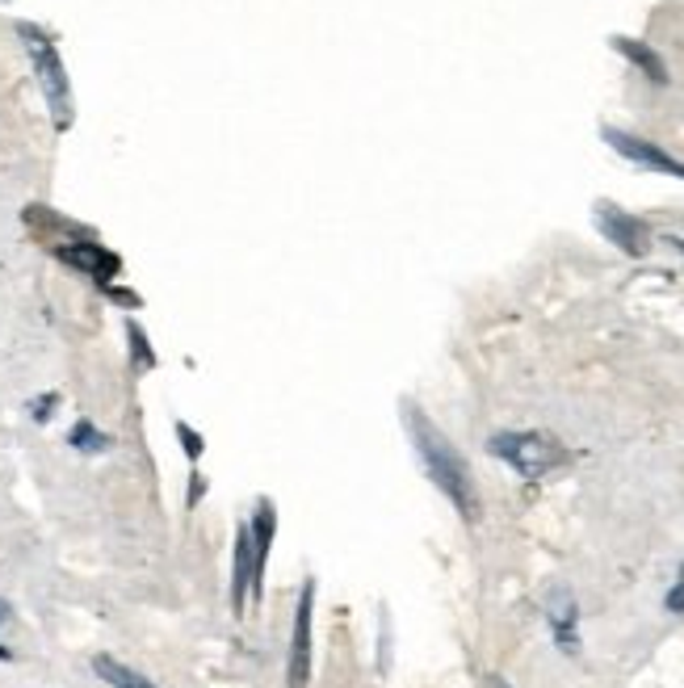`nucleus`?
Masks as SVG:
<instances>
[{
    "instance_id": "nucleus-5",
    "label": "nucleus",
    "mask_w": 684,
    "mask_h": 688,
    "mask_svg": "<svg viewBox=\"0 0 684 688\" xmlns=\"http://www.w3.org/2000/svg\"><path fill=\"white\" fill-rule=\"evenodd\" d=\"M601 135H605V143L614 147L621 160L647 168V172H663V177H676V181H684V160L668 156L660 143L642 139V135H630V131H617V126H605Z\"/></svg>"
},
{
    "instance_id": "nucleus-6",
    "label": "nucleus",
    "mask_w": 684,
    "mask_h": 688,
    "mask_svg": "<svg viewBox=\"0 0 684 688\" xmlns=\"http://www.w3.org/2000/svg\"><path fill=\"white\" fill-rule=\"evenodd\" d=\"M596 227L626 257H647L651 252V227L642 218H635V214L617 211L614 202H596Z\"/></svg>"
},
{
    "instance_id": "nucleus-3",
    "label": "nucleus",
    "mask_w": 684,
    "mask_h": 688,
    "mask_svg": "<svg viewBox=\"0 0 684 688\" xmlns=\"http://www.w3.org/2000/svg\"><path fill=\"white\" fill-rule=\"evenodd\" d=\"M18 38H22V47H25V55H30L34 71H38V84H43V97H47L55 122L68 126L71 122V84H68V71H64V59H59L55 43H51L38 25H18Z\"/></svg>"
},
{
    "instance_id": "nucleus-12",
    "label": "nucleus",
    "mask_w": 684,
    "mask_h": 688,
    "mask_svg": "<svg viewBox=\"0 0 684 688\" xmlns=\"http://www.w3.org/2000/svg\"><path fill=\"white\" fill-rule=\"evenodd\" d=\"M126 336H131V353H135V365H139V370H152V365H156V353L147 349V336H143L139 324H126Z\"/></svg>"
},
{
    "instance_id": "nucleus-18",
    "label": "nucleus",
    "mask_w": 684,
    "mask_h": 688,
    "mask_svg": "<svg viewBox=\"0 0 684 688\" xmlns=\"http://www.w3.org/2000/svg\"><path fill=\"white\" fill-rule=\"evenodd\" d=\"M4 613H9V605H4V600H0V621H4Z\"/></svg>"
},
{
    "instance_id": "nucleus-2",
    "label": "nucleus",
    "mask_w": 684,
    "mask_h": 688,
    "mask_svg": "<svg viewBox=\"0 0 684 688\" xmlns=\"http://www.w3.org/2000/svg\"><path fill=\"white\" fill-rule=\"evenodd\" d=\"M487 450H492V458L508 462L520 478H546L550 471H559L567 462L563 441L550 437V432H538V428H529V432H520V428L496 432L487 441Z\"/></svg>"
},
{
    "instance_id": "nucleus-1",
    "label": "nucleus",
    "mask_w": 684,
    "mask_h": 688,
    "mask_svg": "<svg viewBox=\"0 0 684 688\" xmlns=\"http://www.w3.org/2000/svg\"><path fill=\"white\" fill-rule=\"evenodd\" d=\"M403 420H407V432H412V445H416V458H421L425 475L433 478L437 492L458 508V517L474 525L479 512H483V499H479V487H474V475H471V466H467V458L449 445L446 432L433 425L416 404H403Z\"/></svg>"
},
{
    "instance_id": "nucleus-9",
    "label": "nucleus",
    "mask_w": 684,
    "mask_h": 688,
    "mask_svg": "<svg viewBox=\"0 0 684 688\" xmlns=\"http://www.w3.org/2000/svg\"><path fill=\"white\" fill-rule=\"evenodd\" d=\"M614 50H617V55H626V59H630V64H635V68L642 71L647 80H651V84H660V89H663V84L672 80V76H668V64H663V55L655 47H647V43H638V38L617 34Z\"/></svg>"
},
{
    "instance_id": "nucleus-13",
    "label": "nucleus",
    "mask_w": 684,
    "mask_h": 688,
    "mask_svg": "<svg viewBox=\"0 0 684 688\" xmlns=\"http://www.w3.org/2000/svg\"><path fill=\"white\" fill-rule=\"evenodd\" d=\"M663 609L676 613V618H684V563H681V571H676V584H672L668 596H663Z\"/></svg>"
},
{
    "instance_id": "nucleus-10",
    "label": "nucleus",
    "mask_w": 684,
    "mask_h": 688,
    "mask_svg": "<svg viewBox=\"0 0 684 688\" xmlns=\"http://www.w3.org/2000/svg\"><path fill=\"white\" fill-rule=\"evenodd\" d=\"M93 667H97V676H101L110 688H156V680H147V676H139L135 667L119 664V659H110V655H97Z\"/></svg>"
},
{
    "instance_id": "nucleus-4",
    "label": "nucleus",
    "mask_w": 684,
    "mask_h": 688,
    "mask_svg": "<svg viewBox=\"0 0 684 688\" xmlns=\"http://www.w3.org/2000/svg\"><path fill=\"white\" fill-rule=\"evenodd\" d=\"M311 621H315V579H303L299 588V609H294V639H290V659H285V688L311 685Z\"/></svg>"
},
{
    "instance_id": "nucleus-7",
    "label": "nucleus",
    "mask_w": 684,
    "mask_h": 688,
    "mask_svg": "<svg viewBox=\"0 0 684 688\" xmlns=\"http://www.w3.org/2000/svg\"><path fill=\"white\" fill-rule=\"evenodd\" d=\"M546 621H550V634L559 642V651L563 655H580V609H575V596L559 588V593L550 596Z\"/></svg>"
},
{
    "instance_id": "nucleus-16",
    "label": "nucleus",
    "mask_w": 684,
    "mask_h": 688,
    "mask_svg": "<svg viewBox=\"0 0 684 688\" xmlns=\"http://www.w3.org/2000/svg\"><path fill=\"white\" fill-rule=\"evenodd\" d=\"M663 244H672V248H676V252H681V257H684V239H681V236H668V239H663Z\"/></svg>"
},
{
    "instance_id": "nucleus-17",
    "label": "nucleus",
    "mask_w": 684,
    "mask_h": 688,
    "mask_svg": "<svg viewBox=\"0 0 684 688\" xmlns=\"http://www.w3.org/2000/svg\"><path fill=\"white\" fill-rule=\"evenodd\" d=\"M487 688H508V680H500V676H487Z\"/></svg>"
},
{
    "instance_id": "nucleus-11",
    "label": "nucleus",
    "mask_w": 684,
    "mask_h": 688,
    "mask_svg": "<svg viewBox=\"0 0 684 688\" xmlns=\"http://www.w3.org/2000/svg\"><path fill=\"white\" fill-rule=\"evenodd\" d=\"M71 445L80 453H101V450H110V437L105 432H97L89 420H76V428H71V437H68Z\"/></svg>"
},
{
    "instance_id": "nucleus-14",
    "label": "nucleus",
    "mask_w": 684,
    "mask_h": 688,
    "mask_svg": "<svg viewBox=\"0 0 684 688\" xmlns=\"http://www.w3.org/2000/svg\"><path fill=\"white\" fill-rule=\"evenodd\" d=\"M177 437H181V450H186L189 458L198 462V458H202V437H198V432H193L189 425H181V420H177Z\"/></svg>"
},
{
    "instance_id": "nucleus-8",
    "label": "nucleus",
    "mask_w": 684,
    "mask_h": 688,
    "mask_svg": "<svg viewBox=\"0 0 684 688\" xmlns=\"http://www.w3.org/2000/svg\"><path fill=\"white\" fill-rule=\"evenodd\" d=\"M59 257L68 264H76L80 273H89V278L101 285L119 273V257L105 252V248H97V244H68V248H59Z\"/></svg>"
},
{
    "instance_id": "nucleus-15",
    "label": "nucleus",
    "mask_w": 684,
    "mask_h": 688,
    "mask_svg": "<svg viewBox=\"0 0 684 688\" xmlns=\"http://www.w3.org/2000/svg\"><path fill=\"white\" fill-rule=\"evenodd\" d=\"M55 404H59V395H47V399H38V404H34V420H47V416H51L47 407H55Z\"/></svg>"
}]
</instances>
